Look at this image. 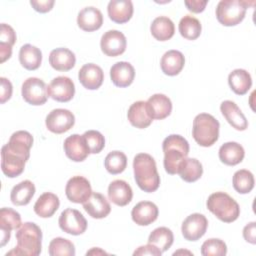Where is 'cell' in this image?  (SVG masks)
<instances>
[{"mask_svg":"<svg viewBox=\"0 0 256 256\" xmlns=\"http://www.w3.org/2000/svg\"><path fill=\"white\" fill-rule=\"evenodd\" d=\"M16 42L14 29L5 23L0 27V62L3 63L12 55V46Z\"/></svg>","mask_w":256,"mask_h":256,"instance_id":"35","label":"cell"},{"mask_svg":"<svg viewBox=\"0 0 256 256\" xmlns=\"http://www.w3.org/2000/svg\"><path fill=\"white\" fill-rule=\"evenodd\" d=\"M178 174L185 182H195L203 174L202 164L195 158H186Z\"/></svg>","mask_w":256,"mask_h":256,"instance_id":"38","label":"cell"},{"mask_svg":"<svg viewBox=\"0 0 256 256\" xmlns=\"http://www.w3.org/2000/svg\"><path fill=\"white\" fill-rule=\"evenodd\" d=\"M32 145L33 137L28 131L19 130L11 135L1 149V169L5 176L15 178L24 171Z\"/></svg>","mask_w":256,"mask_h":256,"instance_id":"1","label":"cell"},{"mask_svg":"<svg viewBox=\"0 0 256 256\" xmlns=\"http://www.w3.org/2000/svg\"><path fill=\"white\" fill-rule=\"evenodd\" d=\"M35 185L30 180H24L16 184L10 193V200L14 205H27L35 194Z\"/></svg>","mask_w":256,"mask_h":256,"instance_id":"31","label":"cell"},{"mask_svg":"<svg viewBox=\"0 0 256 256\" xmlns=\"http://www.w3.org/2000/svg\"><path fill=\"white\" fill-rule=\"evenodd\" d=\"M48 96L58 102H68L75 94L74 82L67 76L55 77L47 86Z\"/></svg>","mask_w":256,"mask_h":256,"instance_id":"13","label":"cell"},{"mask_svg":"<svg viewBox=\"0 0 256 256\" xmlns=\"http://www.w3.org/2000/svg\"><path fill=\"white\" fill-rule=\"evenodd\" d=\"M158 207L151 201H141L131 211L132 220L139 226L150 225L158 218Z\"/></svg>","mask_w":256,"mask_h":256,"instance_id":"18","label":"cell"},{"mask_svg":"<svg viewBox=\"0 0 256 256\" xmlns=\"http://www.w3.org/2000/svg\"><path fill=\"white\" fill-rule=\"evenodd\" d=\"M146 103L152 119L162 120L171 114L172 102L170 98L164 94H154L149 97Z\"/></svg>","mask_w":256,"mask_h":256,"instance_id":"25","label":"cell"},{"mask_svg":"<svg viewBox=\"0 0 256 256\" xmlns=\"http://www.w3.org/2000/svg\"><path fill=\"white\" fill-rule=\"evenodd\" d=\"M0 82H1V88H0V103L4 104L6 101H8L11 96H12V92H13V87L11 82L5 78V77H1L0 78Z\"/></svg>","mask_w":256,"mask_h":256,"instance_id":"44","label":"cell"},{"mask_svg":"<svg viewBox=\"0 0 256 256\" xmlns=\"http://www.w3.org/2000/svg\"><path fill=\"white\" fill-rule=\"evenodd\" d=\"M234 189L240 194H247L254 188V176L246 169L238 170L234 173L232 178Z\"/></svg>","mask_w":256,"mask_h":256,"instance_id":"39","label":"cell"},{"mask_svg":"<svg viewBox=\"0 0 256 256\" xmlns=\"http://www.w3.org/2000/svg\"><path fill=\"white\" fill-rule=\"evenodd\" d=\"M228 83L231 90L237 95L246 94L252 86V78L249 72L244 69H235L228 76Z\"/></svg>","mask_w":256,"mask_h":256,"instance_id":"32","label":"cell"},{"mask_svg":"<svg viewBox=\"0 0 256 256\" xmlns=\"http://www.w3.org/2000/svg\"><path fill=\"white\" fill-rule=\"evenodd\" d=\"M162 254V252L154 245L148 243L146 245H143V246H140L138 247L133 255L136 256V255H155V256H160Z\"/></svg>","mask_w":256,"mask_h":256,"instance_id":"46","label":"cell"},{"mask_svg":"<svg viewBox=\"0 0 256 256\" xmlns=\"http://www.w3.org/2000/svg\"><path fill=\"white\" fill-rule=\"evenodd\" d=\"M127 40L125 35L118 30H108L100 40L102 52L110 57H116L123 54L126 50Z\"/></svg>","mask_w":256,"mask_h":256,"instance_id":"12","label":"cell"},{"mask_svg":"<svg viewBox=\"0 0 256 256\" xmlns=\"http://www.w3.org/2000/svg\"><path fill=\"white\" fill-rule=\"evenodd\" d=\"M83 137L90 150V153L97 154L100 153L105 146L104 136L97 130H88L84 132Z\"/></svg>","mask_w":256,"mask_h":256,"instance_id":"43","label":"cell"},{"mask_svg":"<svg viewBox=\"0 0 256 256\" xmlns=\"http://www.w3.org/2000/svg\"><path fill=\"white\" fill-rule=\"evenodd\" d=\"M63 148L66 156L74 162L84 161L90 154V150L83 135L73 134L64 140Z\"/></svg>","mask_w":256,"mask_h":256,"instance_id":"15","label":"cell"},{"mask_svg":"<svg viewBox=\"0 0 256 256\" xmlns=\"http://www.w3.org/2000/svg\"><path fill=\"white\" fill-rule=\"evenodd\" d=\"M48 253L51 256H74L75 246L69 239L56 237L51 240L48 247Z\"/></svg>","mask_w":256,"mask_h":256,"instance_id":"41","label":"cell"},{"mask_svg":"<svg viewBox=\"0 0 256 256\" xmlns=\"http://www.w3.org/2000/svg\"><path fill=\"white\" fill-rule=\"evenodd\" d=\"M65 194L69 201L83 204L92 194L91 184L88 179L83 176H73L66 184Z\"/></svg>","mask_w":256,"mask_h":256,"instance_id":"11","label":"cell"},{"mask_svg":"<svg viewBox=\"0 0 256 256\" xmlns=\"http://www.w3.org/2000/svg\"><path fill=\"white\" fill-rule=\"evenodd\" d=\"M220 110L227 122L236 130L244 131L248 128V121L235 102L231 100L223 101L220 105Z\"/></svg>","mask_w":256,"mask_h":256,"instance_id":"19","label":"cell"},{"mask_svg":"<svg viewBox=\"0 0 256 256\" xmlns=\"http://www.w3.org/2000/svg\"><path fill=\"white\" fill-rule=\"evenodd\" d=\"M54 0H31L30 5L33 7V9L39 13H46L49 12L54 5Z\"/></svg>","mask_w":256,"mask_h":256,"instance_id":"45","label":"cell"},{"mask_svg":"<svg viewBox=\"0 0 256 256\" xmlns=\"http://www.w3.org/2000/svg\"><path fill=\"white\" fill-rule=\"evenodd\" d=\"M173 232L167 227H158L154 229L148 237V243L156 246L161 252L167 251L173 244Z\"/></svg>","mask_w":256,"mask_h":256,"instance_id":"36","label":"cell"},{"mask_svg":"<svg viewBox=\"0 0 256 256\" xmlns=\"http://www.w3.org/2000/svg\"><path fill=\"white\" fill-rule=\"evenodd\" d=\"M107 12L113 22L126 23L133 15V3L130 0H111L107 6Z\"/></svg>","mask_w":256,"mask_h":256,"instance_id":"26","label":"cell"},{"mask_svg":"<svg viewBox=\"0 0 256 256\" xmlns=\"http://www.w3.org/2000/svg\"><path fill=\"white\" fill-rule=\"evenodd\" d=\"M17 245L14 249L6 253L8 255H28L37 256L42 248V231L33 222L23 223L16 232Z\"/></svg>","mask_w":256,"mask_h":256,"instance_id":"4","label":"cell"},{"mask_svg":"<svg viewBox=\"0 0 256 256\" xmlns=\"http://www.w3.org/2000/svg\"><path fill=\"white\" fill-rule=\"evenodd\" d=\"M86 255H107V253L105 251H103L102 249H100V248L94 247L91 250L87 251Z\"/></svg>","mask_w":256,"mask_h":256,"instance_id":"49","label":"cell"},{"mask_svg":"<svg viewBox=\"0 0 256 256\" xmlns=\"http://www.w3.org/2000/svg\"><path fill=\"white\" fill-rule=\"evenodd\" d=\"M185 64L184 55L178 50H169L165 52L160 60L161 70L168 76L178 75Z\"/></svg>","mask_w":256,"mask_h":256,"instance_id":"28","label":"cell"},{"mask_svg":"<svg viewBox=\"0 0 256 256\" xmlns=\"http://www.w3.org/2000/svg\"><path fill=\"white\" fill-rule=\"evenodd\" d=\"M178 29L181 36L185 39L195 40L200 36L202 26L200 21L194 16L185 15L181 18L178 25Z\"/></svg>","mask_w":256,"mask_h":256,"instance_id":"37","label":"cell"},{"mask_svg":"<svg viewBox=\"0 0 256 256\" xmlns=\"http://www.w3.org/2000/svg\"><path fill=\"white\" fill-rule=\"evenodd\" d=\"M248 6L247 1L221 0L216 7V18L224 26H235L244 19Z\"/></svg>","mask_w":256,"mask_h":256,"instance_id":"7","label":"cell"},{"mask_svg":"<svg viewBox=\"0 0 256 256\" xmlns=\"http://www.w3.org/2000/svg\"><path fill=\"white\" fill-rule=\"evenodd\" d=\"M208 1L207 0H185L184 4L187 9L193 13H200L204 11Z\"/></svg>","mask_w":256,"mask_h":256,"instance_id":"47","label":"cell"},{"mask_svg":"<svg viewBox=\"0 0 256 256\" xmlns=\"http://www.w3.org/2000/svg\"><path fill=\"white\" fill-rule=\"evenodd\" d=\"M77 24L86 32L98 30L103 24V15L99 9L93 6L85 7L78 13Z\"/></svg>","mask_w":256,"mask_h":256,"instance_id":"23","label":"cell"},{"mask_svg":"<svg viewBox=\"0 0 256 256\" xmlns=\"http://www.w3.org/2000/svg\"><path fill=\"white\" fill-rule=\"evenodd\" d=\"M83 208L89 216L95 219L105 218L111 212V206L108 200L98 192H92L89 199L83 203Z\"/></svg>","mask_w":256,"mask_h":256,"instance_id":"20","label":"cell"},{"mask_svg":"<svg viewBox=\"0 0 256 256\" xmlns=\"http://www.w3.org/2000/svg\"><path fill=\"white\" fill-rule=\"evenodd\" d=\"M164 152V168L170 175L178 174L182 164L189 154L188 141L178 134H171L162 143Z\"/></svg>","mask_w":256,"mask_h":256,"instance_id":"2","label":"cell"},{"mask_svg":"<svg viewBox=\"0 0 256 256\" xmlns=\"http://www.w3.org/2000/svg\"><path fill=\"white\" fill-rule=\"evenodd\" d=\"M60 200L58 196L51 192H45L39 196L34 204V212L41 218H49L58 210Z\"/></svg>","mask_w":256,"mask_h":256,"instance_id":"29","label":"cell"},{"mask_svg":"<svg viewBox=\"0 0 256 256\" xmlns=\"http://www.w3.org/2000/svg\"><path fill=\"white\" fill-rule=\"evenodd\" d=\"M23 99L30 105L39 106L46 103L48 99L47 85L45 82L37 77L27 78L21 88Z\"/></svg>","mask_w":256,"mask_h":256,"instance_id":"8","label":"cell"},{"mask_svg":"<svg viewBox=\"0 0 256 256\" xmlns=\"http://www.w3.org/2000/svg\"><path fill=\"white\" fill-rule=\"evenodd\" d=\"M134 178L138 187L144 192L151 193L158 189L160 176L154 158L147 153H139L133 160Z\"/></svg>","mask_w":256,"mask_h":256,"instance_id":"3","label":"cell"},{"mask_svg":"<svg viewBox=\"0 0 256 256\" xmlns=\"http://www.w3.org/2000/svg\"><path fill=\"white\" fill-rule=\"evenodd\" d=\"M127 118L130 124L136 128H147L153 121L145 101H136L128 109Z\"/></svg>","mask_w":256,"mask_h":256,"instance_id":"24","label":"cell"},{"mask_svg":"<svg viewBox=\"0 0 256 256\" xmlns=\"http://www.w3.org/2000/svg\"><path fill=\"white\" fill-rule=\"evenodd\" d=\"M206 206L211 213L225 223L234 222L240 215L238 203L225 192L212 193L207 199Z\"/></svg>","mask_w":256,"mask_h":256,"instance_id":"5","label":"cell"},{"mask_svg":"<svg viewBox=\"0 0 256 256\" xmlns=\"http://www.w3.org/2000/svg\"><path fill=\"white\" fill-rule=\"evenodd\" d=\"M179 253H184V254L186 253V254H190V255L192 254L191 252H189V251H186V250H184V251H183V250H179V251H176V252H174V253H173V255H178Z\"/></svg>","mask_w":256,"mask_h":256,"instance_id":"50","label":"cell"},{"mask_svg":"<svg viewBox=\"0 0 256 256\" xmlns=\"http://www.w3.org/2000/svg\"><path fill=\"white\" fill-rule=\"evenodd\" d=\"M207 227V218L203 214L193 213L183 221L181 231L183 237L186 240L197 241L206 233Z\"/></svg>","mask_w":256,"mask_h":256,"instance_id":"14","label":"cell"},{"mask_svg":"<svg viewBox=\"0 0 256 256\" xmlns=\"http://www.w3.org/2000/svg\"><path fill=\"white\" fill-rule=\"evenodd\" d=\"M49 63L51 67L57 71H69L75 66L76 57L68 48L60 47L50 52Z\"/></svg>","mask_w":256,"mask_h":256,"instance_id":"27","label":"cell"},{"mask_svg":"<svg viewBox=\"0 0 256 256\" xmlns=\"http://www.w3.org/2000/svg\"><path fill=\"white\" fill-rule=\"evenodd\" d=\"M152 36L158 41H167L171 39L175 32L173 21L166 16L156 17L150 26Z\"/></svg>","mask_w":256,"mask_h":256,"instance_id":"33","label":"cell"},{"mask_svg":"<svg viewBox=\"0 0 256 256\" xmlns=\"http://www.w3.org/2000/svg\"><path fill=\"white\" fill-rule=\"evenodd\" d=\"M133 197L131 186L124 180H114L108 186V198L117 206H126Z\"/></svg>","mask_w":256,"mask_h":256,"instance_id":"22","label":"cell"},{"mask_svg":"<svg viewBox=\"0 0 256 256\" xmlns=\"http://www.w3.org/2000/svg\"><path fill=\"white\" fill-rule=\"evenodd\" d=\"M220 124L214 116L208 113H200L193 120L192 136L202 147L212 146L219 137Z\"/></svg>","mask_w":256,"mask_h":256,"instance_id":"6","label":"cell"},{"mask_svg":"<svg viewBox=\"0 0 256 256\" xmlns=\"http://www.w3.org/2000/svg\"><path fill=\"white\" fill-rule=\"evenodd\" d=\"M22 225L20 214L12 208L3 207L0 210V231H1V243L3 247L11 236V231L19 229Z\"/></svg>","mask_w":256,"mask_h":256,"instance_id":"16","label":"cell"},{"mask_svg":"<svg viewBox=\"0 0 256 256\" xmlns=\"http://www.w3.org/2000/svg\"><path fill=\"white\" fill-rule=\"evenodd\" d=\"M244 156V148L237 142H226L219 148V159L221 162L229 166H234L241 163Z\"/></svg>","mask_w":256,"mask_h":256,"instance_id":"30","label":"cell"},{"mask_svg":"<svg viewBox=\"0 0 256 256\" xmlns=\"http://www.w3.org/2000/svg\"><path fill=\"white\" fill-rule=\"evenodd\" d=\"M46 127L49 131L55 134H62L70 130L75 124L74 114L63 108L52 110L45 119Z\"/></svg>","mask_w":256,"mask_h":256,"instance_id":"10","label":"cell"},{"mask_svg":"<svg viewBox=\"0 0 256 256\" xmlns=\"http://www.w3.org/2000/svg\"><path fill=\"white\" fill-rule=\"evenodd\" d=\"M104 165L110 174H120L127 167V157L121 151H111L105 157Z\"/></svg>","mask_w":256,"mask_h":256,"instance_id":"40","label":"cell"},{"mask_svg":"<svg viewBox=\"0 0 256 256\" xmlns=\"http://www.w3.org/2000/svg\"><path fill=\"white\" fill-rule=\"evenodd\" d=\"M19 61L25 69L36 70L41 65L42 52L36 46L25 44L19 50Z\"/></svg>","mask_w":256,"mask_h":256,"instance_id":"34","label":"cell"},{"mask_svg":"<svg viewBox=\"0 0 256 256\" xmlns=\"http://www.w3.org/2000/svg\"><path fill=\"white\" fill-rule=\"evenodd\" d=\"M243 237L247 242L251 244L256 243V222L255 221L248 223L243 228Z\"/></svg>","mask_w":256,"mask_h":256,"instance_id":"48","label":"cell"},{"mask_svg":"<svg viewBox=\"0 0 256 256\" xmlns=\"http://www.w3.org/2000/svg\"><path fill=\"white\" fill-rule=\"evenodd\" d=\"M78 79L84 88L88 90H96L103 83L104 72L100 66L94 63H87L80 68Z\"/></svg>","mask_w":256,"mask_h":256,"instance_id":"17","label":"cell"},{"mask_svg":"<svg viewBox=\"0 0 256 256\" xmlns=\"http://www.w3.org/2000/svg\"><path fill=\"white\" fill-rule=\"evenodd\" d=\"M59 227L65 233L71 235L83 234L87 229V220L76 209L67 208L59 216Z\"/></svg>","mask_w":256,"mask_h":256,"instance_id":"9","label":"cell"},{"mask_svg":"<svg viewBox=\"0 0 256 256\" xmlns=\"http://www.w3.org/2000/svg\"><path fill=\"white\" fill-rule=\"evenodd\" d=\"M227 253V246L224 241L218 238H210L201 246L203 256H224Z\"/></svg>","mask_w":256,"mask_h":256,"instance_id":"42","label":"cell"},{"mask_svg":"<svg viewBox=\"0 0 256 256\" xmlns=\"http://www.w3.org/2000/svg\"><path fill=\"white\" fill-rule=\"evenodd\" d=\"M110 77L115 86L120 88L128 87L134 80L135 69L129 62L120 61L110 68Z\"/></svg>","mask_w":256,"mask_h":256,"instance_id":"21","label":"cell"}]
</instances>
